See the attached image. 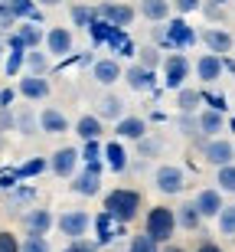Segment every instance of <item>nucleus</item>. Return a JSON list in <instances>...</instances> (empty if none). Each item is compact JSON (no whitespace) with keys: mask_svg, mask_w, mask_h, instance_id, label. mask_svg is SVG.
<instances>
[{"mask_svg":"<svg viewBox=\"0 0 235 252\" xmlns=\"http://www.w3.org/2000/svg\"><path fill=\"white\" fill-rule=\"evenodd\" d=\"M141 206H144V196L141 190L134 187H114L104 193V213L111 216L118 226H128L141 216Z\"/></svg>","mask_w":235,"mask_h":252,"instance_id":"f257e3e1","label":"nucleus"},{"mask_svg":"<svg viewBox=\"0 0 235 252\" xmlns=\"http://www.w3.org/2000/svg\"><path fill=\"white\" fill-rule=\"evenodd\" d=\"M144 233L151 236L154 243H170L173 236H177V216H173V206H151L147 213H144Z\"/></svg>","mask_w":235,"mask_h":252,"instance_id":"f03ea898","label":"nucleus"},{"mask_svg":"<svg viewBox=\"0 0 235 252\" xmlns=\"http://www.w3.org/2000/svg\"><path fill=\"white\" fill-rule=\"evenodd\" d=\"M189 72H193L189 59L183 56V53H170V56H163V63H160V79L157 82L163 85V89H170V92H177V89L186 85Z\"/></svg>","mask_w":235,"mask_h":252,"instance_id":"7ed1b4c3","label":"nucleus"},{"mask_svg":"<svg viewBox=\"0 0 235 252\" xmlns=\"http://www.w3.org/2000/svg\"><path fill=\"white\" fill-rule=\"evenodd\" d=\"M102 174H104V164L102 160H85L82 164V170H76L72 174V193L76 196H98L102 193Z\"/></svg>","mask_w":235,"mask_h":252,"instance_id":"20e7f679","label":"nucleus"},{"mask_svg":"<svg viewBox=\"0 0 235 252\" xmlns=\"http://www.w3.org/2000/svg\"><path fill=\"white\" fill-rule=\"evenodd\" d=\"M154 187L160 190V193L167 196H177L186 190V170L177 167V164H160L157 170H154Z\"/></svg>","mask_w":235,"mask_h":252,"instance_id":"39448f33","label":"nucleus"},{"mask_svg":"<svg viewBox=\"0 0 235 252\" xmlns=\"http://www.w3.org/2000/svg\"><path fill=\"white\" fill-rule=\"evenodd\" d=\"M167 27H163V33H167L170 39V49L173 53H180V49H186V46H196L199 43V33L193 27H189L183 17H173V20H163Z\"/></svg>","mask_w":235,"mask_h":252,"instance_id":"423d86ee","label":"nucleus"},{"mask_svg":"<svg viewBox=\"0 0 235 252\" xmlns=\"http://www.w3.org/2000/svg\"><path fill=\"white\" fill-rule=\"evenodd\" d=\"M203 160L209 167H222L235 160V144L229 138H203Z\"/></svg>","mask_w":235,"mask_h":252,"instance_id":"0eeeda50","label":"nucleus"},{"mask_svg":"<svg viewBox=\"0 0 235 252\" xmlns=\"http://www.w3.org/2000/svg\"><path fill=\"white\" fill-rule=\"evenodd\" d=\"M56 229L66 239H78V236H88L92 229V216L85 213V210H66V213L56 220Z\"/></svg>","mask_w":235,"mask_h":252,"instance_id":"6e6552de","label":"nucleus"},{"mask_svg":"<svg viewBox=\"0 0 235 252\" xmlns=\"http://www.w3.org/2000/svg\"><path fill=\"white\" fill-rule=\"evenodd\" d=\"M78 164H82V160H78V148H72V144H62V148L52 151V158H49V170H52L59 180L62 177L69 180L78 170Z\"/></svg>","mask_w":235,"mask_h":252,"instance_id":"1a4fd4ad","label":"nucleus"},{"mask_svg":"<svg viewBox=\"0 0 235 252\" xmlns=\"http://www.w3.org/2000/svg\"><path fill=\"white\" fill-rule=\"evenodd\" d=\"M43 43H46L49 56H62V59H66V56H72L76 36H72V30H69V27H52V30H46Z\"/></svg>","mask_w":235,"mask_h":252,"instance_id":"9d476101","label":"nucleus"},{"mask_svg":"<svg viewBox=\"0 0 235 252\" xmlns=\"http://www.w3.org/2000/svg\"><path fill=\"white\" fill-rule=\"evenodd\" d=\"M52 226H56L52 210H46V206H26V210H23V229H26V233L46 236Z\"/></svg>","mask_w":235,"mask_h":252,"instance_id":"9b49d317","label":"nucleus"},{"mask_svg":"<svg viewBox=\"0 0 235 252\" xmlns=\"http://www.w3.org/2000/svg\"><path fill=\"white\" fill-rule=\"evenodd\" d=\"M49 92H52V85H49L46 75H20L17 82V95H23L26 102H43V98H49Z\"/></svg>","mask_w":235,"mask_h":252,"instance_id":"f8f14e48","label":"nucleus"},{"mask_svg":"<svg viewBox=\"0 0 235 252\" xmlns=\"http://www.w3.org/2000/svg\"><path fill=\"white\" fill-rule=\"evenodd\" d=\"M95 13L118 30H128L134 23V17H137V10L128 7V3H102V7H95Z\"/></svg>","mask_w":235,"mask_h":252,"instance_id":"ddd939ff","label":"nucleus"},{"mask_svg":"<svg viewBox=\"0 0 235 252\" xmlns=\"http://www.w3.org/2000/svg\"><path fill=\"white\" fill-rule=\"evenodd\" d=\"M121 79L128 82V89L131 92H154V85H157V72H151V69H144V65H137V63H131L128 69L121 72Z\"/></svg>","mask_w":235,"mask_h":252,"instance_id":"4468645a","label":"nucleus"},{"mask_svg":"<svg viewBox=\"0 0 235 252\" xmlns=\"http://www.w3.org/2000/svg\"><path fill=\"white\" fill-rule=\"evenodd\" d=\"M226 72V56H216V53H203L196 59V79L203 85L219 82V75Z\"/></svg>","mask_w":235,"mask_h":252,"instance_id":"2eb2a0df","label":"nucleus"},{"mask_svg":"<svg viewBox=\"0 0 235 252\" xmlns=\"http://www.w3.org/2000/svg\"><path fill=\"white\" fill-rule=\"evenodd\" d=\"M102 164L111 170V174H124V170L131 167V158H128V151H124V144L118 138L102 144Z\"/></svg>","mask_w":235,"mask_h":252,"instance_id":"dca6fc26","label":"nucleus"},{"mask_svg":"<svg viewBox=\"0 0 235 252\" xmlns=\"http://www.w3.org/2000/svg\"><path fill=\"white\" fill-rule=\"evenodd\" d=\"M199 39H203V43H206V49H209V53H216V56H229V53L235 49L232 33H229V30H219V27L203 30V33H199Z\"/></svg>","mask_w":235,"mask_h":252,"instance_id":"f3484780","label":"nucleus"},{"mask_svg":"<svg viewBox=\"0 0 235 252\" xmlns=\"http://www.w3.org/2000/svg\"><path fill=\"white\" fill-rule=\"evenodd\" d=\"M121 72H124V65H121V59H114V56H108V59H95L92 63V79L98 85H114L118 79H121Z\"/></svg>","mask_w":235,"mask_h":252,"instance_id":"a211bd4d","label":"nucleus"},{"mask_svg":"<svg viewBox=\"0 0 235 252\" xmlns=\"http://www.w3.org/2000/svg\"><path fill=\"white\" fill-rule=\"evenodd\" d=\"M147 134V122L141 115H121L114 122V138L118 141H141Z\"/></svg>","mask_w":235,"mask_h":252,"instance_id":"6ab92c4d","label":"nucleus"},{"mask_svg":"<svg viewBox=\"0 0 235 252\" xmlns=\"http://www.w3.org/2000/svg\"><path fill=\"white\" fill-rule=\"evenodd\" d=\"M36 122H39V131H43V134H66V131L72 128L69 118H66V112H62V108H52V105L39 112Z\"/></svg>","mask_w":235,"mask_h":252,"instance_id":"aec40b11","label":"nucleus"},{"mask_svg":"<svg viewBox=\"0 0 235 252\" xmlns=\"http://www.w3.org/2000/svg\"><path fill=\"white\" fill-rule=\"evenodd\" d=\"M222 203H226V200H222V193H219L216 187H203L196 193V200H193V206L199 210L203 220H216V213L222 210Z\"/></svg>","mask_w":235,"mask_h":252,"instance_id":"412c9836","label":"nucleus"},{"mask_svg":"<svg viewBox=\"0 0 235 252\" xmlns=\"http://www.w3.org/2000/svg\"><path fill=\"white\" fill-rule=\"evenodd\" d=\"M196 128L199 138H219V131H226V115L216 112V108H206V112L196 115Z\"/></svg>","mask_w":235,"mask_h":252,"instance_id":"4be33fe9","label":"nucleus"},{"mask_svg":"<svg viewBox=\"0 0 235 252\" xmlns=\"http://www.w3.org/2000/svg\"><path fill=\"white\" fill-rule=\"evenodd\" d=\"M3 196H7V210H26V206H36L39 190L33 187V184H23V180H20L17 187L10 190V193H3Z\"/></svg>","mask_w":235,"mask_h":252,"instance_id":"5701e85b","label":"nucleus"},{"mask_svg":"<svg viewBox=\"0 0 235 252\" xmlns=\"http://www.w3.org/2000/svg\"><path fill=\"white\" fill-rule=\"evenodd\" d=\"M92 229L98 233V239H95V243H98V246H108V243H114V239L121 236L124 226H118V223L111 220V216H108V213L102 210L98 216H92Z\"/></svg>","mask_w":235,"mask_h":252,"instance_id":"b1692460","label":"nucleus"},{"mask_svg":"<svg viewBox=\"0 0 235 252\" xmlns=\"http://www.w3.org/2000/svg\"><path fill=\"white\" fill-rule=\"evenodd\" d=\"M173 216H177V229H183V233H196L199 226H203V216H199V210L193 206V200L173 206Z\"/></svg>","mask_w":235,"mask_h":252,"instance_id":"393cba45","label":"nucleus"},{"mask_svg":"<svg viewBox=\"0 0 235 252\" xmlns=\"http://www.w3.org/2000/svg\"><path fill=\"white\" fill-rule=\"evenodd\" d=\"M13 33L20 36V43H23L26 49H39V46H43V36H46L43 23H29V20H20Z\"/></svg>","mask_w":235,"mask_h":252,"instance_id":"a878e982","label":"nucleus"},{"mask_svg":"<svg viewBox=\"0 0 235 252\" xmlns=\"http://www.w3.org/2000/svg\"><path fill=\"white\" fill-rule=\"evenodd\" d=\"M104 46L114 53V59H131L134 49H137V46L131 43V36H128V30H118V27L111 30V36L104 39Z\"/></svg>","mask_w":235,"mask_h":252,"instance_id":"bb28decb","label":"nucleus"},{"mask_svg":"<svg viewBox=\"0 0 235 252\" xmlns=\"http://www.w3.org/2000/svg\"><path fill=\"white\" fill-rule=\"evenodd\" d=\"M72 131H76L82 141H102V134H104V122L98 118V115H82Z\"/></svg>","mask_w":235,"mask_h":252,"instance_id":"cd10ccee","label":"nucleus"},{"mask_svg":"<svg viewBox=\"0 0 235 252\" xmlns=\"http://www.w3.org/2000/svg\"><path fill=\"white\" fill-rule=\"evenodd\" d=\"M98 118H102V122H118V118H121V115H128L124 112V98H118V95H102V98H98Z\"/></svg>","mask_w":235,"mask_h":252,"instance_id":"c85d7f7f","label":"nucleus"},{"mask_svg":"<svg viewBox=\"0 0 235 252\" xmlns=\"http://www.w3.org/2000/svg\"><path fill=\"white\" fill-rule=\"evenodd\" d=\"M141 17H147L151 23L170 20V0H141Z\"/></svg>","mask_w":235,"mask_h":252,"instance_id":"c756f323","label":"nucleus"},{"mask_svg":"<svg viewBox=\"0 0 235 252\" xmlns=\"http://www.w3.org/2000/svg\"><path fill=\"white\" fill-rule=\"evenodd\" d=\"M23 65H26L29 75H46L49 72V53H43V49H26Z\"/></svg>","mask_w":235,"mask_h":252,"instance_id":"7c9ffc66","label":"nucleus"},{"mask_svg":"<svg viewBox=\"0 0 235 252\" xmlns=\"http://www.w3.org/2000/svg\"><path fill=\"white\" fill-rule=\"evenodd\" d=\"M36 115H33V108H20V112H13V131H20L23 138H29V134H36Z\"/></svg>","mask_w":235,"mask_h":252,"instance_id":"2f4dec72","label":"nucleus"},{"mask_svg":"<svg viewBox=\"0 0 235 252\" xmlns=\"http://www.w3.org/2000/svg\"><path fill=\"white\" fill-rule=\"evenodd\" d=\"M199 105H203V95H199L196 89H186V85H183V89H177V108H180V112L193 115Z\"/></svg>","mask_w":235,"mask_h":252,"instance_id":"473e14b6","label":"nucleus"},{"mask_svg":"<svg viewBox=\"0 0 235 252\" xmlns=\"http://www.w3.org/2000/svg\"><path fill=\"white\" fill-rule=\"evenodd\" d=\"M43 170H49V160L46 158H29V160H23L20 167H13V174H17L20 180H29V177H39Z\"/></svg>","mask_w":235,"mask_h":252,"instance_id":"72a5a7b5","label":"nucleus"},{"mask_svg":"<svg viewBox=\"0 0 235 252\" xmlns=\"http://www.w3.org/2000/svg\"><path fill=\"white\" fill-rule=\"evenodd\" d=\"M216 190L219 193H235V160L216 167Z\"/></svg>","mask_w":235,"mask_h":252,"instance_id":"f704fd0d","label":"nucleus"},{"mask_svg":"<svg viewBox=\"0 0 235 252\" xmlns=\"http://www.w3.org/2000/svg\"><path fill=\"white\" fill-rule=\"evenodd\" d=\"M134 56H137V65L151 69V72H157L160 63H163V56H160L157 46H141V49H134Z\"/></svg>","mask_w":235,"mask_h":252,"instance_id":"c9c22d12","label":"nucleus"},{"mask_svg":"<svg viewBox=\"0 0 235 252\" xmlns=\"http://www.w3.org/2000/svg\"><path fill=\"white\" fill-rule=\"evenodd\" d=\"M219 236H235V203H222V210L216 213Z\"/></svg>","mask_w":235,"mask_h":252,"instance_id":"e433bc0d","label":"nucleus"},{"mask_svg":"<svg viewBox=\"0 0 235 252\" xmlns=\"http://www.w3.org/2000/svg\"><path fill=\"white\" fill-rule=\"evenodd\" d=\"M20 252H52L46 236H36V233H26L20 239Z\"/></svg>","mask_w":235,"mask_h":252,"instance_id":"4c0bfd02","label":"nucleus"},{"mask_svg":"<svg viewBox=\"0 0 235 252\" xmlns=\"http://www.w3.org/2000/svg\"><path fill=\"white\" fill-rule=\"evenodd\" d=\"M23 56H26V49H7V59H3V72L10 79H17L23 72Z\"/></svg>","mask_w":235,"mask_h":252,"instance_id":"58836bf2","label":"nucleus"},{"mask_svg":"<svg viewBox=\"0 0 235 252\" xmlns=\"http://www.w3.org/2000/svg\"><path fill=\"white\" fill-rule=\"evenodd\" d=\"M111 23H104V20L102 17H95L92 20V23H88V36H92V43H95V46H102V43H104V39H108V36H111Z\"/></svg>","mask_w":235,"mask_h":252,"instance_id":"ea45409f","label":"nucleus"},{"mask_svg":"<svg viewBox=\"0 0 235 252\" xmlns=\"http://www.w3.org/2000/svg\"><path fill=\"white\" fill-rule=\"evenodd\" d=\"M128 252H160V243H154L147 233H137V236H131Z\"/></svg>","mask_w":235,"mask_h":252,"instance_id":"a19ab883","label":"nucleus"},{"mask_svg":"<svg viewBox=\"0 0 235 252\" xmlns=\"http://www.w3.org/2000/svg\"><path fill=\"white\" fill-rule=\"evenodd\" d=\"M62 252H102V246L95 243V239H88V236H78V239H69L62 246Z\"/></svg>","mask_w":235,"mask_h":252,"instance_id":"79ce46f5","label":"nucleus"},{"mask_svg":"<svg viewBox=\"0 0 235 252\" xmlns=\"http://www.w3.org/2000/svg\"><path fill=\"white\" fill-rule=\"evenodd\" d=\"M95 17H98V13H95V7H85V3H76V7H72V23H76V27H82V30H88V23H92Z\"/></svg>","mask_w":235,"mask_h":252,"instance_id":"37998d69","label":"nucleus"},{"mask_svg":"<svg viewBox=\"0 0 235 252\" xmlns=\"http://www.w3.org/2000/svg\"><path fill=\"white\" fill-rule=\"evenodd\" d=\"M160 148H163V144H160L157 138H151V131H147V134L137 141V154H141V158H157Z\"/></svg>","mask_w":235,"mask_h":252,"instance_id":"c03bdc74","label":"nucleus"},{"mask_svg":"<svg viewBox=\"0 0 235 252\" xmlns=\"http://www.w3.org/2000/svg\"><path fill=\"white\" fill-rule=\"evenodd\" d=\"M78 160H102V141H82L78 148Z\"/></svg>","mask_w":235,"mask_h":252,"instance_id":"a18cd8bd","label":"nucleus"},{"mask_svg":"<svg viewBox=\"0 0 235 252\" xmlns=\"http://www.w3.org/2000/svg\"><path fill=\"white\" fill-rule=\"evenodd\" d=\"M0 252H20V236L13 229H0Z\"/></svg>","mask_w":235,"mask_h":252,"instance_id":"49530a36","label":"nucleus"},{"mask_svg":"<svg viewBox=\"0 0 235 252\" xmlns=\"http://www.w3.org/2000/svg\"><path fill=\"white\" fill-rule=\"evenodd\" d=\"M20 20L17 13H13V7H10V0H0V30H10V27H17Z\"/></svg>","mask_w":235,"mask_h":252,"instance_id":"de8ad7c7","label":"nucleus"},{"mask_svg":"<svg viewBox=\"0 0 235 252\" xmlns=\"http://www.w3.org/2000/svg\"><path fill=\"white\" fill-rule=\"evenodd\" d=\"M180 131L186 134V138H199V128H196V118L186 112H180Z\"/></svg>","mask_w":235,"mask_h":252,"instance_id":"09e8293b","label":"nucleus"},{"mask_svg":"<svg viewBox=\"0 0 235 252\" xmlns=\"http://www.w3.org/2000/svg\"><path fill=\"white\" fill-rule=\"evenodd\" d=\"M199 95H203V102H209V108H216V112H226V95H222V92H199Z\"/></svg>","mask_w":235,"mask_h":252,"instance_id":"8fccbe9b","label":"nucleus"},{"mask_svg":"<svg viewBox=\"0 0 235 252\" xmlns=\"http://www.w3.org/2000/svg\"><path fill=\"white\" fill-rule=\"evenodd\" d=\"M17 184H20V177L13 174V170H3V174H0V193H10Z\"/></svg>","mask_w":235,"mask_h":252,"instance_id":"3c124183","label":"nucleus"},{"mask_svg":"<svg viewBox=\"0 0 235 252\" xmlns=\"http://www.w3.org/2000/svg\"><path fill=\"white\" fill-rule=\"evenodd\" d=\"M154 46L157 49H170V39H167V33H163V27H154ZM170 53H173V49H170Z\"/></svg>","mask_w":235,"mask_h":252,"instance_id":"603ef678","label":"nucleus"},{"mask_svg":"<svg viewBox=\"0 0 235 252\" xmlns=\"http://www.w3.org/2000/svg\"><path fill=\"white\" fill-rule=\"evenodd\" d=\"M0 131H13V108H0Z\"/></svg>","mask_w":235,"mask_h":252,"instance_id":"864d4df0","label":"nucleus"},{"mask_svg":"<svg viewBox=\"0 0 235 252\" xmlns=\"http://www.w3.org/2000/svg\"><path fill=\"white\" fill-rule=\"evenodd\" d=\"M17 98V89H0V108H10Z\"/></svg>","mask_w":235,"mask_h":252,"instance_id":"5fc2aeb1","label":"nucleus"},{"mask_svg":"<svg viewBox=\"0 0 235 252\" xmlns=\"http://www.w3.org/2000/svg\"><path fill=\"white\" fill-rule=\"evenodd\" d=\"M199 3H203V0H177L173 7H177L180 13H189V10H199Z\"/></svg>","mask_w":235,"mask_h":252,"instance_id":"6e6d98bb","label":"nucleus"},{"mask_svg":"<svg viewBox=\"0 0 235 252\" xmlns=\"http://www.w3.org/2000/svg\"><path fill=\"white\" fill-rule=\"evenodd\" d=\"M193 252H226V249H222L219 243H212V239H203V243H199Z\"/></svg>","mask_w":235,"mask_h":252,"instance_id":"4d7b16f0","label":"nucleus"},{"mask_svg":"<svg viewBox=\"0 0 235 252\" xmlns=\"http://www.w3.org/2000/svg\"><path fill=\"white\" fill-rule=\"evenodd\" d=\"M160 252H189L186 246H180V243H173V239H170V243H163L160 246Z\"/></svg>","mask_w":235,"mask_h":252,"instance_id":"13d9d810","label":"nucleus"},{"mask_svg":"<svg viewBox=\"0 0 235 252\" xmlns=\"http://www.w3.org/2000/svg\"><path fill=\"white\" fill-rule=\"evenodd\" d=\"M43 7H56V3H62V0H39Z\"/></svg>","mask_w":235,"mask_h":252,"instance_id":"bf43d9fd","label":"nucleus"},{"mask_svg":"<svg viewBox=\"0 0 235 252\" xmlns=\"http://www.w3.org/2000/svg\"><path fill=\"white\" fill-rule=\"evenodd\" d=\"M3 53H7V46H3V39H0V59H3Z\"/></svg>","mask_w":235,"mask_h":252,"instance_id":"052dcab7","label":"nucleus"},{"mask_svg":"<svg viewBox=\"0 0 235 252\" xmlns=\"http://www.w3.org/2000/svg\"><path fill=\"white\" fill-rule=\"evenodd\" d=\"M229 128H232V131H235V118H229Z\"/></svg>","mask_w":235,"mask_h":252,"instance_id":"680f3d73","label":"nucleus"},{"mask_svg":"<svg viewBox=\"0 0 235 252\" xmlns=\"http://www.w3.org/2000/svg\"><path fill=\"white\" fill-rule=\"evenodd\" d=\"M0 148H3V131H0Z\"/></svg>","mask_w":235,"mask_h":252,"instance_id":"e2e57ef3","label":"nucleus"},{"mask_svg":"<svg viewBox=\"0 0 235 252\" xmlns=\"http://www.w3.org/2000/svg\"><path fill=\"white\" fill-rule=\"evenodd\" d=\"M232 69H235V65H232Z\"/></svg>","mask_w":235,"mask_h":252,"instance_id":"0e129e2a","label":"nucleus"}]
</instances>
